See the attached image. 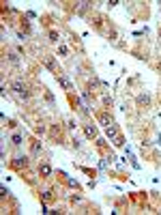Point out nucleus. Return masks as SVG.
<instances>
[{
	"instance_id": "11",
	"label": "nucleus",
	"mask_w": 161,
	"mask_h": 215,
	"mask_svg": "<svg viewBox=\"0 0 161 215\" xmlns=\"http://www.w3.org/2000/svg\"><path fill=\"white\" fill-rule=\"evenodd\" d=\"M13 142H15V144H22V136L15 134V136H13Z\"/></svg>"
},
{
	"instance_id": "4",
	"label": "nucleus",
	"mask_w": 161,
	"mask_h": 215,
	"mask_svg": "<svg viewBox=\"0 0 161 215\" xmlns=\"http://www.w3.org/2000/svg\"><path fill=\"white\" fill-rule=\"evenodd\" d=\"M99 121H101L103 125H108V127H110V125H112V116H110V114H99Z\"/></svg>"
},
{
	"instance_id": "3",
	"label": "nucleus",
	"mask_w": 161,
	"mask_h": 215,
	"mask_svg": "<svg viewBox=\"0 0 161 215\" xmlns=\"http://www.w3.org/2000/svg\"><path fill=\"white\" fill-rule=\"evenodd\" d=\"M84 131H86L88 138H97V129L93 127V125H86V127H84Z\"/></svg>"
},
{
	"instance_id": "5",
	"label": "nucleus",
	"mask_w": 161,
	"mask_h": 215,
	"mask_svg": "<svg viewBox=\"0 0 161 215\" xmlns=\"http://www.w3.org/2000/svg\"><path fill=\"white\" fill-rule=\"evenodd\" d=\"M39 172H41V174H43V176H50V174H52V168H50V166H47V164H43V166H41V168H39Z\"/></svg>"
},
{
	"instance_id": "12",
	"label": "nucleus",
	"mask_w": 161,
	"mask_h": 215,
	"mask_svg": "<svg viewBox=\"0 0 161 215\" xmlns=\"http://www.w3.org/2000/svg\"><path fill=\"white\" fill-rule=\"evenodd\" d=\"M50 39H52V41H58L60 37H58V32H50Z\"/></svg>"
},
{
	"instance_id": "8",
	"label": "nucleus",
	"mask_w": 161,
	"mask_h": 215,
	"mask_svg": "<svg viewBox=\"0 0 161 215\" xmlns=\"http://www.w3.org/2000/svg\"><path fill=\"white\" fill-rule=\"evenodd\" d=\"M116 134H118L116 127H114V125H110V127H108V136H110V138H116Z\"/></svg>"
},
{
	"instance_id": "10",
	"label": "nucleus",
	"mask_w": 161,
	"mask_h": 215,
	"mask_svg": "<svg viewBox=\"0 0 161 215\" xmlns=\"http://www.w3.org/2000/svg\"><path fill=\"white\" fill-rule=\"evenodd\" d=\"M41 198H43V200H45V202H47V200H50V198H52V191H43V194H41Z\"/></svg>"
},
{
	"instance_id": "1",
	"label": "nucleus",
	"mask_w": 161,
	"mask_h": 215,
	"mask_svg": "<svg viewBox=\"0 0 161 215\" xmlns=\"http://www.w3.org/2000/svg\"><path fill=\"white\" fill-rule=\"evenodd\" d=\"M13 91H15L17 97L28 99V88H26V84H22V82H13Z\"/></svg>"
},
{
	"instance_id": "7",
	"label": "nucleus",
	"mask_w": 161,
	"mask_h": 215,
	"mask_svg": "<svg viewBox=\"0 0 161 215\" xmlns=\"http://www.w3.org/2000/svg\"><path fill=\"white\" fill-rule=\"evenodd\" d=\"M41 153V142H32V155H39Z\"/></svg>"
},
{
	"instance_id": "2",
	"label": "nucleus",
	"mask_w": 161,
	"mask_h": 215,
	"mask_svg": "<svg viewBox=\"0 0 161 215\" xmlns=\"http://www.w3.org/2000/svg\"><path fill=\"white\" fill-rule=\"evenodd\" d=\"M26 166H28L26 157H15V161H13V168H15V170H22V168H26Z\"/></svg>"
},
{
	"instance_id": "9",
	"label": "nucleus",
	"mask_w": 161,
	"mask_h": 215,
	"mask_svg": "<svg viewBox=\"0 0 161 215\" xmlns=\"http://www.w3.org/2000/svg\"><path fill=\"white\" fill-rule=\"evenodd\" d=\"M60 82H62V86H65L67 91H71V84H69V80H65V78H60Z\"/></svg>"
},
{
	"instance_id": "6",
	"label": "nucleus",
	"mask_w": 161,
	"mask_h": 215,
	"mask_svg": "<svg viewBox=\"0 0 161 215\" xmlns=\"http://www.w3.org/2000/svg\"><path fill=\"white\" fill-rule=\"evenodd\" d=\"M43 62H45V65L50 67V69H56V65H54V60H52V56H43Z\"/></svg>"
}]
</instances>
